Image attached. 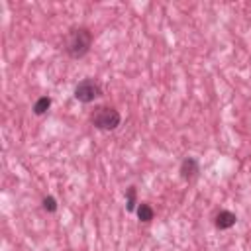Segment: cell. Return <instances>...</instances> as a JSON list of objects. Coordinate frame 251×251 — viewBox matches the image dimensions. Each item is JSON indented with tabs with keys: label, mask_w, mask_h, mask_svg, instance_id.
Returning <instances> with one entry per match:
<instances>
[{
	"label": "cell",
	"mask_w": 251,
	"mask_h": 251,
	"mask_svg": "<svg viewBox=\"0 0 251 251\" xmlns=\"http://www.w3.org/2000/svg\"><path fill=\"white\" fill-rule=\"evenodd\" d=\"M92 31L84 25H78V27H71L65 35V41H63V49L65 53L71 57V59H82L90 47H92Z\"/></svg>",
	"instance_id": "6da1fadb"
},
{
	"label": "cell",
	"mask_w": 251,
	"mask_h": 251,
	"mask_svg": "<svg viewBox=\"0 0 251 251\" xmlns=\"http://www.w3.org/2000/svg\"><path fill=\"white\" fill-rule=\"evenodd\" d=\"M90 122L96 129L100 131H114L120 122H122V116L116 108H110V106H98L92 116H90Z\"/></svg>",
	"instance_id": "7a4b0ae2"
},
{
	"label": "cell",
	"mask_w": 251,
	"mask_h": 251,
	"mask_svg": "<svg viewBox=\"0 0 251 251\" xmlns=\"http://www.w3.org/2000/svg\"><path fill=\"white\" fill-rule=\"evenodd\" d=\"M102 96V86L94 78H84L75 86V98L82 104H90Z\"/></svg>",
	"instance_id": "3957f363"
},
{
	"label": "cell",
	"mask_w": 251,
	"mask_h": 251,
	"mask_svg": "<svg viewBox=\"0 0 251 251\" xmlns=\"http://www.w3.org/2000/svg\"><path fill=\"white\" fill-rule=\"evenodd\" d=\"M178 173H180V178H182V180L192 182V180L200 175V163H198V159H196V157H184L182 163H180Z\"/></svg>",
	"instance_id": "277c9868"
},
{
	"label": "cell",
	"mask_w": 251,
	"mask_h": 251,
	"mask_svg": "<svg viewBox=\"0 0 251 251\" xmlns=\"http://www.w3.org/2000/svg\"><path fill=\"white\" fill-rule=\"evenodd\" d=\"M235 222H237V216H235L233 212H229V210H220V212L216 214L214 226H216L220 231H224V229L233 227V226H235Z\"/></svg>",
	"instance_id": "5b68a950"
},
{
	"label": "cell",
	"mask_w": 251,
	"mask_h": 251,
	"mask_svg": "<svg viewBox=\"0 0 251 251\" xmlns=\"http://www.w3.org/2000/svg\"><path fill=\"white\" fill-rule=\"evenodd\" d=\"M135 214H137L139 222H143V224H149V222L155 218V210H153V206H151V204H147V202H141V204H137V210H135Z\"/></svg>",
	"instance_id": "8992f818"
},
{
	"label": "cell",
	"mask_w": 251,
	"mask_h": 251,
	"mask_svg": "<svg viewBox=\"0 0 251 251\" xmlns=\"http://www.w3.org/2000/svg\"><path fill=\"white\" fill-rule=\"evenodd\" d=\"M126 210L127 212H135L137 210V188L135 186H127L126 188Z\"/></svg>",
	"instance_id": "52a82bcc"
},
{
	"label": "cell",
	"mask_w": 251,
	"mask_h": 251,
	"mask_svg": "<svg viewBox=\"0 0 251 251\" xmlns=\"http://www.w3.org/2000/svg\"><path fill=\"white\" fill-rule=\"evenodd\" d=\"M49 108H51V98L49 96H39L35 100V104H33V114L35 116H43V114H47Z\"/></svg>",
	"instance_id": "ba28073f"
},
{
	"label": "cell",
	"mask_w": 251,
	"mask_h": 251,
	"mask_svg": "<svg viewBox=\"0 0 251 251\" xmlns=\"http://www.w3.org/2000/svg\"><path fill=\"white\" fill-rule=\"evenodd\" d=\"M41 206H43V210H45L47 214H55V212H57V208H59V204H57V200H55L53 196H43Z\"/></svg>",
	"instance_id": "9c48e42d"
}]
</instances>
